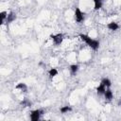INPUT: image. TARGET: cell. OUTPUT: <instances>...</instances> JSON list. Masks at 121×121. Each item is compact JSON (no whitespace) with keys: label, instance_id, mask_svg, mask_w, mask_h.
Here are the masks:
<instances>
[{"label":"cell","instance_id":"cell-1","mask_svg":"<svg viewBox=\"0 0 121 121\" xmlns=\"http://www.w3.org/2000/svg\"><path fill=\"white\" fill-rule=\"evenodd\" d=\"M79 37H80V39H81L82 41H84V42L87 43V45H89L92 49L96 50V49L98 48V46H99V42H98L97 40H93V39H91L88 35H85V34H80Z\"/></svg>","mask_w":121,"mask_h":121},{"label":"cell","instance_id":"cell-2","mask_svg":"<svg viewBox=\"0 0 121 121\" xmlns=\"http://www.w3.org/2000/svg\"><path fill=\"white\" fill-rule=\"evenodd\" d=\"M43 114V110H35V111H32L30 112V119L32 121H38L39 118H40V115Z\"/></svg>","mask_w":121,"mask_h":121},{"label":"cell","instance_id":"cell-3","mask_svg":"<svg viewBox=\"0 0 121 121\" xmlns=\"http://www.w3.org/2000/svg\"><path fill=\"white\" fill-rule=\"evenodd\" d=\"M50 38L53 40V42L56 45H59L61 43V42L63 40V35L61 33H59L57 35H50Z\"/></svg>","mask_w":121,"mask_h":121},{"label":"cell","instance_id":"cell-4","mask_svg":"<svg viewBox=\"0 0 121 121\" xmlns=\"http://www.w3.org/2000/svg\"><path fill=\"white\" fill-rule=\"evenodd\" d=\"M83 15H84V13L78 8H76V9H75V19L78 23H80V22L83 21V18H84Z\"/></svg>","mask_w":121,"mask_h":121},{"label":"cell","instance_id":"cell-5","mask_svg":"<svg viewBox=\"0 0 121 121\" xmlns=\"http://www.w3.org/2000/svg\"><path fill=\"white\" fill-rule=\"evenodd\" d=\"M96 92H97L98 95H104L105 92H106V86L103 83L100 82V85L96 88Z\"/></svg>","mask_w":121,"mask_h":121},{"label":"cell","instance_id":"cell-6","mask_svg":"<svg viewBox=\"0 0 121 121\" xmlns=\"http://www.w3.org/2000/svg\"><path fill=\"white\" fill-rule=\"evenodd\" d=\"M104 95H105V98H106L107 100H109V101H111V100L112 99V96H113L112 92V90H111L110 88L106 89V92H105Z\"/></svg>","mask_w":121,"mask_h":121},{"label":"cell","instance_id":"cell-7","mask_svg":"<svg viewBox=\"0 0 121 121\" xmlns=\"http://www.w3.org/2000/svg\"><path fill=\"white\" fill-rule=\"evenodd\" d=\"M107 26H108V28H109L110 30H117V29L119 28V26H118L117 23H115V22H111V23H109V24L107 25Z\"/></svg>","mask_w":121,"mask_h":121},{"label":"cell","instance_id":"cell-8","mask_svg":"<svg viewBox=\"0 0 121 121\" xmlns=\"http://www.w3.org/2000/svg\"><path fill=\"white\" fill-rule=\"evenodd\" d=\"M15 19H16V14H15L14 12H9V13L8 14V17H7V23H8V24H9V23H11V22H13Z\"/></svg>","mask_w":121,"mask_h":121},{"label":"cell","instance_id":"cell-9","mask_svg":"<svg viewBox=\"0 0 121 121\" xmlns=\"http://www.w3.org/2000/svg\"><path fill=\"white\" fill-rule=\"evenodd\" d=\"M16 89H20V90H22L24 93L27 92V86H26V83H23V82L18 83V84L16 85Z\"/></svg>","mask_w":121,"mask_h":121},{"label":"cell","instance_id":"cell-10","mask_svg":"<svg viewBox=\"0 0 121 121\" xmlns=\"http://www.w3.org/2000/svg\"><path fill=\"white\" fill-rule=\"evenodd\" d=\"M78 64H72L70 66V72H71V75H76V73L78 72Z\"/></svg>","mask_w":121,"mask_h":121},{"label":"cell","instance_id":"cell-11","mask_svg":"<svg viewBox=\"0 0 121 121\" xmlns=\"http://www.w3.org/2000/svg\"><path fill=\"white\" fill-rule=\"evenodd\" d=\"M94 3H95V9L97 10L99 9L101 7H102V0H94Z\"/></svg>","mask_w":121,"mask_h":121},{"label":"cell","instance_id":"cell-12","mask_svg":"<svg viewBox=\"0 0 121 121\" xmlns=\"http://www.w3.org/2000/svg\"><path fill=\"white\" fill-rule=\"evenodd\" d=\"M101 83H103L107 88H109L110 86H111V84H112V82H111V80L109 79V78H102V80H101Z\"/></svg>","mask_w":121,"mask_h":121},{"label":"cell","instance_id":"cell-13","mask_svg":"<svg viewBox=\"0 0 121 121\" xmlns=\"http://www.w3.org/2000/svg\"><path fill=\"white\" fill-rule=\"evenodd\" d=\"M72 111V108L70 106H63L60 108V112L61 113H66L68 112H71Z\"/></svg>","mask_w":121,"mask_h":121},{"label":"cell","instance_id":"cell-14","mask_svg":"<svg viewBox=\"0 0 121 121\" xmlns=\"http://www.w3.org/2000/svg\"><path fill=\"white\" fill-rule=\"evenodd\" d=\"M48 74H49V76H50V78H53V77H55V76H57V74H58V70H57L56 68H51V69L49 70V72H48Z\"/></svg>","mask_w":121,"mask_h":121},{"label":"cell","instance_id":"cell-15","mask_svg":"<svg viewBox=\"0 0 121 121\" xmlns=\"http://www.w3.org/2000/svg\"><path fill=\"white\" fill-rule=\"evenodd\" d=\"M0 17H1V24H3L4 20L7 19V17H8V13H7V11H2V12L0 13Z\"/></svg>","mask_w":121,"mask_h":121},{"label":"cell","instance_id":"cell-16","mask_svg":"<svg viewBox=\"0 0 121 121\" xmlns=\"http://www.w3.org/2000/svg\"><path fill=\"white\" fill-rule=\"evenodd\" d=\"M20 104H21V105H23L24 107H28V106H31V102H30V101H28L27 99L23 100V101H22Z\"/></svg>","mask_w":121,"mask_h":121},{"label":"cell","instance_id":"cell-17","mask_svg":"<svg viewBox=\"0 0 121 121\" xmlns=\"http://www.w3.org/2000/svg\"><path fill=\"white\" fill-rule=\"evenodd\" d=\"M117 106H121V99L118 100V102H117Z\"/></svg>","mask_w":121,"mask_h":121}]
</instances>
